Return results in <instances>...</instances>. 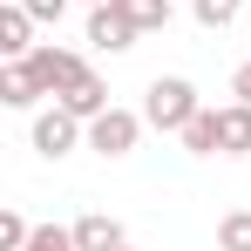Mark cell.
I'll return each instance as SVG.
<instances>
[{"mask_svg": "<svg viewBox=\"0 0 251 251\" xmlns=\"http://www.w3.org/2000/svg\"><path fill=\"white\" fill-rule=\"evenodd\" d=\"M190 14H197V27H210V34H224L238 14H245V0H190Z\"/></svg>", "mask_w": 251, "mask_h": 251, "instance_id": "4fadbf2b", "label": "cell"}, {"mask_svg": "<svg viewBox=\"0 0 251 251\" xmlns=\"http://www.w3.org/2000/svg\"><path fill=\"white\" fill-rule=\"evenodd\" d=\"M183 150L190 156H224V109H197L183 129Z\"/></svg>", "mask_w": 251, "mask_h": 251, "instance_id": "9c48e42d", "label": "cell"}, {"mask_svg": "<svg viewBox=\"0 0 251 251\" xmlns=\"http://www.w3.org/2000/svg\"><path fill=\"white\" fill-rule=\"evenodd\" d=\"M34 27H41V21H34L21 0H7V7H0V54H7V61H27V54L41 48V41H34Z\"/></svg>", "mask_w": 251, "mask_h": 251, "instance_id": "8992f818", "label": "cell"}, {"mask_svg": "<svg viewBox=\"0 0 251 251\" xmlns=\"http://www.w3.org/2000/svg\"><path fill=\"white\" fill-rule=\"evenodd\" d=\"M224 156H251V102L224 109Z\"/></svg>", "mask_w": 251, "mask_h": 251, "instance_id": "8fae6325", "label": "cell"}, {"mask_svg": "<svg viewBox=\"0 0 251 251\" xmlns=\"http://www.w3.org/2000/svg\"><path fill=\"white\" fill-rule=\"evenodd\" d=\"M136 21H129L116 0H102V7H88V48H102V54H129L136 48Z\"/></svg>", "mask_w": 251, "mask_h": 251, "instance_id": "277c9868", "label": "cell"}, {"mask_svg": "<svg viewBox=\"0 0 251 251\" xmlns=\"http://www.w3.org/2000/svg\"><path fill=\"white\" fill-rule=\"evenodd\" d=\"M41 95H48V82L34 75V61H7V68H0V102H7V109H34Z\"/></svg>", "mask_w": 251, "mask_h": 251, "instance_id": "52a82bcc", "label": "cell"}, {"mask_svg": "<svg viewBox=\"0 0 251 251\" xmlns=\"http://www.w3.org/2000/svg\"><path fill=\"white\" fill-rule=\"evenodd\" d=\"M231 95H238V102H251V61H245V68H231Z\"/></svg>", "mask_w": 251, "mask_h": 251, "instance_id": "ac0fdd59", "label": "cell"}, {"mask_svg": "<svg viewBox=\"0 0 251 251\" xmlns=\"http://www.w3.org/2000/svg\"><path fill=\"white\" fill-rule=\"evenodd\" d=\"M27 251H82V245H75V224H68V231H61V224H34Z\"/></svg>", "mask_w": 251, "mask_h": 251, "instance_id": "9a60e30c", "label": "cell"}, {"mask_svg": "<svg viewBox=\"0 0 251 251\" xmlns=\"http://www.w3.org/2000/svg\"><path fill=\"white\" fill-rule=\"evenodd\" d=\"M116 251H136V245H116Z\"/></svg>", "mask_w": 251, "mask_h": 251, "instance_id": "d6986e66", "label": "cell"}, {"mask_svg": "<svg viewBox=\"0 0 251 251\" xmlns=\"http://www.w3.org/2000/svg\"><path fill=\"white\" fill-rule=\"evenodd\" d=\"M217 251H251V210H224L217 217Z\"/></svg>", "mask_w": 251, "mask_h": 251, "instance_id": "5bb4252c", "label": "cell"}, {"mask_svg": "<svg viewBox=\"0 0 251 251\" xmlns=\"http://www.w3.org/2000/svg\"><path fill=\"white\" fill-rule=\"evenodd\" d=\"M27 238H34V224L21 210H0V251H27Z\"/></svg>", "mask_w": 251, "mask_h": 251, "instance_id": "2e32d148", "label": "cell"}, {"mask_svg": "<svg viewBox=\"0 0 251 251\" xmlns=\"http://www.w3.org/2000/svg\"><path fill=\"white\" fill-rule=\"evenodd\" d=\"M27 61H34V75L48 82V95H61V88H75V82L88 75V61H82V54H75V48H54V41H41Z\"/></svg>", "mask_w": 251, "mask_h": 251, "instance_id": "5b68a950", "label": "cell"}, {"mask_svg": "<svg viewBox=\"0 0 251 251\" xmlns=\"http://www.w3.org/2000/svg\"><path fill=\"white\" fill-rule=\"evenodd\" d=\"M54 102H61V109H68V116H82V123H95V116H102V109H116V102H109V82H102V75H95V68H88L82 82L75 88H61V95H54Z\"/></svg>", "mask_w": 251, "mask_h": 251, "instance_id": "ba28073f", "label": "cell"}, {"mask_svg": "<svg viewBox=\"0 0 251 251\" xmlns=\"http://www.w3.org/2000/svg\"><path fill=\"white\" fill-rule=\"evenodd\" d=\"M116 7H123V14L143 27V34H163V27H170V14H176L170 0H116Z\"/></svg>", "mask_w": 251, "mask_h": 251, "instance_id": "7c38bea8", "label": "cell"}, {"mask_svg": "<svg viewBox=\"0 0 251 251\" xmlns=\"http://www.w3.org/2000/svg\"><path fill=\"white\" fill-rule=\"evenodd\" d=\"M75 245L82 251H116V245H129V238H123V224H116L109 210H82V217H75Z\"/></svg>", "mask_w": 251, "mask_h": 251, "instance_id": "30bf717a", "label": "cell"}, {"mask_svg": "<svg viewBox=\"0 0 251 251\" xmlns=\"http://www.w3.org/2000/svg\"><path fill=\"white\" fill-rule=\"evenodd\" d=\"M88 7H102V0H88Z\"/></svg>", "mask_w": 251, "mask_h": 251, "instance_id": "ffe728a7", "label": "cell"}, {"mask_svg": "<svg viewBox=\"0 0 251 251\" xmlns=\"http://www.w3.org/2000/svg\"><path fill=\"white\" fill-rule=\"evenodd\" d=\"M21 7H27V14H34L41 27H48V21H61V14H68V0H21Z\"/></svg>", "mask_w": 251, "mask_h": 251, "instance_id": "e0dca14e", "label": "cell"}, {"mask_svg": "<svg viewBox=\"0 0 251 251\" xmlns=\"http://www.w3.org/2000/svg\"><path fill=\"white\" fill-rule=\"evenodd\" d=\"M143 129H150V123H143L136 109H102V116L88 123V150L116 163V156H129V150H136V136H143Z\"/></svg>", "mask_w": 251, "mask_h": 251, "instance_id": "7a4b0ae2", "label": "cell"}, {"mask_svg": "<svg viewBox=\"0 0 251 251\" xmlns=\"http://www.w3.org/2000/svg\"><path fill=\"white\" fill-rule=\"evenodd\" d=\"M197 109H204V102H197V82H183V75H156L150 95H143V123L163 129V136H183Z\"/></svg>", "mask_w": 251, "mask_h": 251, "instance_id": "6da1fadb", "label": "cell"}, {"mask_svg": "<svg viewBox=\"0 0 251 251\" xmlns=\"http://www.w3.org/2000/svg\"><path fill=\"white\" fill-rule=\"evenodd\" d=\"M88 136V123L82 116H68V109H61V102H54V109H41V116H34V150H41L48 163H61V156H68V150H75V143H82Z\"/></svg>", "mask_w": 251, "mask_h": 251, "instance_id": "3957f363", "label": "cell"}]
</instances>
